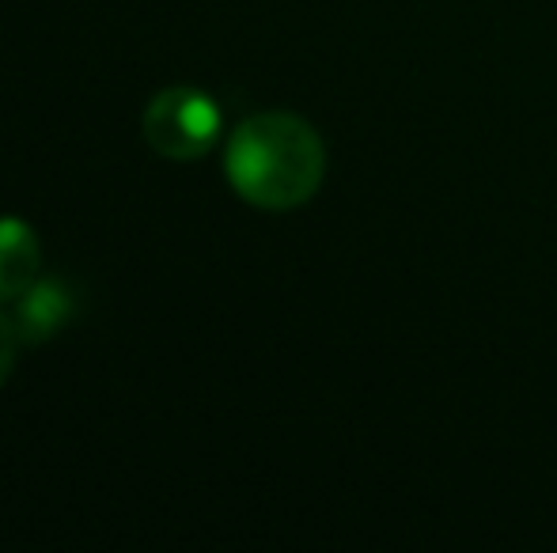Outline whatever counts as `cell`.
Returning a JSON list of instances; mask_svg holds the SVG:
<instances>
[{
	"mask_svg": "<svg viewBox=\"0 0 557 553\" xmlns=\"http://www.w3.org/2000/svg\"><path fill=\"white\" fill-rule=\"evenodd\" d=\"M73 311H76L73 288L61 277L38 274L12 303H8L4 318L15 338H20V345H42V341H50L53 334L73 318Z\"/></svg>",
	"mask_w": 557,
	"mask_h": 553,
	"instance_id": "3957f363",
	"label": "cell"
},
{
	"mask_svg": "<svg viewBox=\"0 0 557 553\" xmlns=\"http://www.w3.org/2000/svg\"><path fill=\"white\" fill-rule=\"evenodd\" d=\"M145 144L163 160L190 163L216 148L224 134V111L209 91L201 88H163L148 99L140 114Z\"/></svg>",
	"mask_w": 557,
	"mask_h": 553,
	"instance_id": "7a4b0ae2",
	"label": "cell"
},
{
	"mask_svg": "<svg viewBox=\"0 0 557 553\" xmlns=\"http://www.w3.org/2000/svg\"><path fill=\"white\" fill-rule=\"evenodd\" d=\"M15 349H20V338L12 334V326H8V318H4V311H0V387H4V379L12 376Z\"/></svg>",
	"mask_w": 557,
	"mask_h": 553,
	"instance_id": "5b68a950",
	"label": "cell"
},
{
	"mask_svg": "<svg viewBox=\"0 0 557 553\" xmlns=\"http://www.w3.org/2000/svg\"><path fill=\"white\" fill-rule=\"evenodd\" d=\"M227 186L247 205L285 213L311 201L326 175V148L311 122L288 111L243 118L224 144Z\"/></svg>",
	"mask_w": 557,
	"mask_h": 553,
	"instance_id": "6da1fadb",
	"label": "cell"
},
{
	"mask_svg": "<svg viewBox=\"0 0 557 553\" xmlns=\"http://www.w3.org/2000/svg\"><path fill=\"white\" fill-rule=\"evenodd\" d=\"M42 274V243L23 216H0V311Z\"/></svg>",
	"mask_w": 557,
	"mask_h": 553,
	"instance_id": "277c9868",
	"label": "cell"
}]
</instances>
